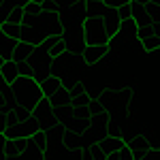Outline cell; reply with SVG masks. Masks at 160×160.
<instances>
[{
    "mask_svg": "<svg viewBox=\"0 0 160 160\" xmlns=\"http://www.w3.org/2000/svg\"><path fill=\"white\" fill-rule=\"evenodd\" d=\"M60 141H62V148L66 149L71 156L77 154V152H81V149L86 148L83 135H81V132H75V130H71V128H64V130H62Z\"/></svg>",
    "mask_w": 160,
    "mask_h": 160,
    "instance_id": "obj_7",
    "label": "cell"
},
{
    "mask_svg": "<svg viewBox=\"0 0 160 160\" xmlns=\"http://www.w3.org/2000/svg\"><path fill=\"white\" fill-rule=\"evenodd\" d=\"M38 15H41V4H38L37 0H28V2H24V17H22V26L32 24Z\"/></svg>",
    "mask_w": 160,
    "mask_h": 160,
    "instance_id": "obj_16",
    "label": "cell"
},
{
    "mask_svg": "<svg viewBox=\"0 0 160 160\" xmlns=\"http://www.w3.org/2000/svg\"><path fill=\"white\" fill-rule=\"evenodd\" d=\"M32 115L37 118L41 130H49L51 126L58 124L56 113H53V107H51V102H49L47 96H41V98L37 100V105H34V109H32Z\"/></svg>",
    "mask_w": 160,
    "mask_h": 160,
    "instance_id": "obj_6",
    "label": "cell"
},
{
    "mask_svg": "<svg viewBox=\"0 0 160 160\" xmlns=\"http://www.w3.org/2000/svg\"><path fill=\"white\" fill-rule=\"evenodd\" d=\"M15 43H17L15 38H9L7 34H2V32H0V56H2L4 60H9V58H11Z\"/></svg>",
    "mask_w": 160,
    "mask_h": 160,
    "instance_id": "obj_19",
    "label": "cell"
},
{
    "mask_svg": "<svg viewBox=\"0 0 160 160\" xmlns=\"http://www.w3.org/2000/svg\"><path fill=\"white\" fill-rule=\"evenodd\" d=\"M4 141H7V137L0 132V158H7V154H4Z\"/></svg>",
    "mask_w": 160,
    "mask_h": 160,
    "instance_id": "obj_28",
    "label": "cell"
},
{
    "mask_svg": "<svg viewBox=\"0 0 160 160\" xmlns=\"http://www.w3.org/2000/svg\"><path fill=\"white\" fill-rule=\"evenodd\" d=\"M81 58L73 53V51H62L60 56L51 58V64H49V73L51 75H58L62 81L66 79H77V73L81 68Z\"/></svg>",
    "mask_w": 160,
    "mask_h": 160,
    "instance_id": "obj_2",
    "label": "cell"
},
{
    "mask_svg": "<svg viewBox=\"0 0 160 160\" xmlns=\"http://www.w3.org/2000/svg\"><path fill=\"white\" fill-rule=\"evenodd\" d=\"M28 137H9L4 141V154L7 158H15V156H24Z\"/></svg>",
    "mask_w": 160,
    "mask_h": 160,
    "instance_id": "obj_11",
    "label": "cell"
},
{
    "mask_svg": "<svg viewBox=\"0 0 160 160\" xmlns=\"http://www.w3.org/2000/svg\"><path fill=\"white\" fill-rule=\"evenodd\" d=\"M49 98V102H51V107L56 109V107H62V105H66L68 100H71V94H68V90L62 86V88H58L51 96H47Z\"/></svg>",
    "mask_w": 160,
    "mask_h": 160,
    "instance_id": "obj_17",
    "label": "cell"
},
{
    "mask_svg": "<svg viewBox=\"0 0 160 160\" xmlns=\"http://www.w3.org/2000/svg\"><path fill=\"white\" fill-rule=\"evenodd\" d=\"M13 90V96L17 100V105H22L26 107L28 111L34 109V105H37V100L43 96V92H41V88H38V81H34L32 77H28V75H17V79L9 83Z\"/></svg>",
    "mask_w": 160,
    "mask_h": 160,
    "instance_id": "obj_1",
    "label": "cell"
},
{
    "mask_svg": "<svg viewBox=\"0 0 160 160\" xmlns=\"http://www.w3.org/2000/svg\"><path fill=\"white\" fill-rule=\"evenodd\" d=\"M38 88H41V92H43V96H51L58 88H62V79L58 75H47L43 81H38Z\"/></svg>",
    "mask_w": 160,
    "mask_h": 160,
    "instance_id": "obj_15",
    "label": "cell"
},
{
    "mask_svg": "<svg viewBox=\"0 0 160 160\" xmlns=\"http://www.w3.org/2000/svg\"><path fill=\"white\" fill-rule=\"evenodd\" d=\"M102 56H107V45H83V49L79 53V58L86 66H94Z\"/></svg>",
    "mask_w": 160,
    "mask_h": 160,
    "instance_id": "obj_9",
    "label": "cell"
},
{
    "mask_svg": "<svg viewBox=\"0 0 160 160\" xmlns=\"http://www.w3.org/2000/svg\"><path fill=\"white\" fill-rule=\"evenodd\" d=\"M130 2H139V4H145V2H149V0H130Z\"/></svg>",
    "mask_w": 160,
    "mask_h": 160,
    "instance_id": "obj_29",
    "label": "cell"
},
{
    "mask_svg": "<svg viewBox=\"0 0 160 160\" xmlns=\"http://www.w3.org/2000/svg\"><path fill=\"white\" fill-rule=\"evenodd\" d=\"M32 49H34L32 43L17 38V43H15V47H13V53H11V60L17 62V64H19V62H26V60H28V56L32 53Z\"/></svg>",
    "mask_w": 160,
    "mask_h": 160,
    "instance_id": "obj_13",
    "label": "cell"
},
{
    "mask_svg": "<svg viewBox=\"0 0 160 160\" xmlns=\"http://www.w3.org/2000/svg\"><path fill=\"white\" fill-rule=\"evenodd\" d=\"M105 160H130V149H128V145H122L120 149L111 152Z\"/></svg>",
    "mask_w": 160,
    "mask_h": 160,
    "instance_id": "obj_23",
    "label": "cell"
},
{
    "mask_svg": "<svg viewBox=\"0 0 160 160\" xmlns=\"http://www.w3.org/2000/svg\"><path fill=\"white\" fill-rule=\"evenodd\" d=\"M145 139H148L149 148H160L158 141H156V135H154V130H149V132H145Z\"/></svg>",
    "mask_w": 160,
    "mask_h": 160,
    "instance_id": "obj_26",
    "label": "cell"
},
{
    "mask_svg": "<svg viewBox=\"0 0 160 160\" xmlns=\"http://www.w3.org/2000/svg\"><path fill=\"white\" fill-rule=\"evenodd\" d=\"M81 30H83L86 45H107V41H109V34L100 22V17H96V15H86Z\"/></svg>",
    "mask_w": 160,
    "mask_h": 160,
    "instance_id": "obj_3",
    "label": "cell"
},
{
    "mask_svg": "<svg viewBox=\"0 0 160 160\" xmlns=\"http://www.w3.org/2000/svg\"><path fill=\"white\" fill-rule=\"evenodd\" d=\"M126 145L130 149V160H143V154H145V149H149V143L145 135L141 132V135H135L130 141H126Z\"/></svg>",
    "mask_w": 160,
    "mask_h": 160,
    "instance_id": "obj_10",
    "label": "cell"
},
{
    "mask_svg": "<svg viewBox=\"0 0 160 160\" xmlns=\"http://www.w3.org/2000/svg\"><path fill=\"white\" fill-rule=\"evenodd\" d=\"M62 51H68V43H66V38H64V34H62L53 45L49 47V58H56V56H60Z\"/></svg>",
    "mask_w": 160,
    "mask_h": 160,
    "instance_id": "obj_22",
    "label": "cell"
},
{
    "mask_svg": "<svg viewBox=\"0 0 160 160\" xmlns=\"http://www.w3.org/2000/svg\"><path fill=\"white\" fill-rule=\"evenodd\" d=\"M107 7H111V9H120V7H124V4H128L130 0H102Z\"/></svg>",
    "mask_w": 160,
    "mask_h": 160,
    "instance_id": "obj_25",
    "label": "cell"
},
{
    "mask_svg": "<svg viewBox=\"0 0 160 160\" xmlns=\"http://www.w3.org/2000/svg\"><path fill=\"white\" fill-rule=\"evenodd\" d=\"M81 158H92V160H105V152L98 148V143H88L81 149Z\"/></svg>",
    "mask_w": 160,
    "mask_h": 160,
    "instance_id": "obj_18",
    "label": "cell"
},
{
    "mask_svg": "<svg viewBox=\"0 0 160 160\" xmlns=\"http://www.w3.org/2000/svg\"><path fill=\"white\" fill-rule=\"evenodd\" d=\"M41 4V13H58V7L53 0H38Z\"/></svg>",
    "mask_w": 160,
    "mask_h": 160,
    "instance_id": "obj_24",
    "label": "cell"
},
{
    "mask_svg": "<svg viewBox=\"0 0 160 160\" xmlns=\"http://www.w3.org/2000/svg\"><path fill=\"white\" fill-rule=\"evenodd\" d=\"M2 62H4V58H2V56H0V66H2Z\"/></svg>",
    "mask_w": 160,
    "mask_h": 160,
    "instance_id": "obj_30",
    "label": "cell"
},
{
    "mask_svg": "<svg viewBox=\"0 0 160 160\" xmlns=\"http://www.w3.org/2000/svg\"><path fill=\"white\" fill-rule=\"evenodd\" d=\"M22 17H24V4H13L9 13H7V19L4 22H13V24H22Z\"/></svg>",
    "mask_w": 160,
    "mask_h": 160,
    "instance_id": "obj_21",
    "label": "cell"
},
{
    "mask_svg": "<svg viewBox=\"0 0 160 160\" xmlns=\"http://www.w3.org/2000/svg\"><path fill=\"white\" fill-rule=\"evenodd\" d=\"M100 22L105 26V30H107V34H115L118 32V28H120V22H122V17L118 15V9H111V7H102V11H100Z\"/></svg>",
    "mask_w": 160,
    "mask_h": 160,
    "instance_id": "obj_8",
    "label": "cell"
},
{
    "mask_svg": "<svg viewBox=\"0 0 160 160\" xmlns=\"http://www.w3.org/2000/svg\"><path fill=\"white\" fill-rule=\"evenodd\" d=\"M137 41L145 53H154L160 47V24L137 26Z\"/></svg>",
    "mask_w": 160,
    "mask_h": 160,
    "instance_id": "obj_4",
    "label": "cell"
},
{
    "mask_svg": "<svg viewBox=\"0 0 160 160\" xmlns=\"http://www.w3.org/2000/svg\"><path fill=\"white\" fill-rule=\"evenodd\" d=\"M158 4H152V2H145V4H139V2H130V17L137 26H148V24H160L158 19Z\"/></svg>",
    "mask_w": 160,
    "mask_h": 160,
    "instance_id": "obj_5",
    "label": "cell"
},
{
    "mask_svg": "<svg viewBox=\"0 0 160 160\" xmlns=\"http://www.w3.org/2000/svg\"><path fill=\"white\" fill-rule=\"evenodd\" d=\"M2 4H4V0H0V7H2Z\"/></svg>",
    "mask_w": 160,
    "mask_h": 160,
    "instance_id": "obj_31",
    "label": "cell"
},
{
    "mask_svg": "<svg viewBox=\"0 0 160 160\" xmlns=\"http://www.w3.org/2000/svg\"><path fill=\"white\" fill-rule=\"evenodd\" d=\"M4 126H7V111L0 109V132L4 130Z\"/></svg>",
    "mask_w": 160,
    "mask_h": 160,
    "instance_id": "obj_27",
    "label": "cell"
},
{
    "mask_svg": "<svg viewBox=\"0 0 160 160\" xmlns=\"http://www.w3.org/2000/svg\"><path fill=\"white\" fill-rule=\"evenodd\" d=\"M17 75H19L17 62H13L11 58L2 62V66H0V77H2V81H4V83H13V81L17 79Z\"/></svg>",
    "mask_w": 160,
    "mask_h": 160,
    "instance_id": "obj_14",
    "label": "cell"
},
{
    "mask_svg": "<svg viewBox=\"0 0 160 160\" xmlns=\"http://www.w3.org/2000/svg\"><path fill=\"white\" fill-rule=\"evenodd\" d=\"M0 32L2 34H7L9 38H19V34H22V24H13V22H2L0 24Z\"/></svg>",
    "mask_w": 160,
    "mask_h": 160,
    "instance_id": "obj_20",
    "label": "cell"
},
{
    "mask_svg": "<svg viewBox=\"0 0 160 160\" xmlns=\"http://www.w3.org/2000/svg\"><path fill=\"white\" fill-rule=\"evenodd\" d=\"M96 143H98V148L105 152V158L109 156L111 152H115V149H120L122 145H126V141H124L122 137H113V135H102Z\"/></svg>",
    "mask_w": 160,
    "mask_h": 160,
    "instance_id": "obj_12",
    "label": "cell"
}]
</instances>
